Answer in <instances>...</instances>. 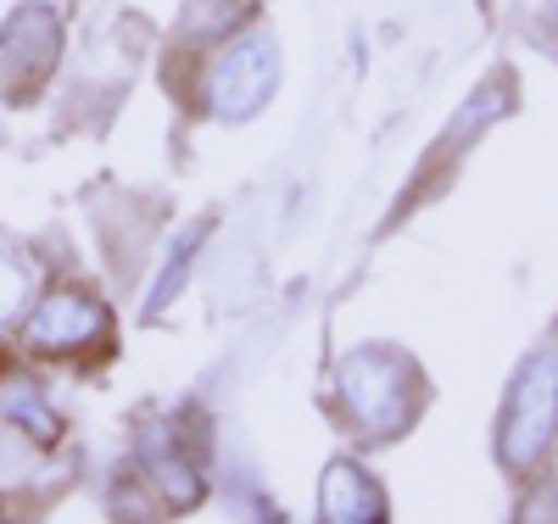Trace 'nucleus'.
Returning <instances> with one entry per match:
<instances>
[{
    "instance_id": "obj_1",
    "label": "nucleus",
    "mask_w": 558,
    "mask_h": 524,
    "mask_svg": "<svg viewBox=\"0 0 558 524\" xmlns=\"http://www.w3.org/2000/svg\"><path fill=\"white\" fill-rule=\"evenodd\" d=\"M341 402L352 424H363L368 436H391L397 424H408L413 407V368L408 357L386 346H363L341 363Z\"/></svg>"
},
{
    "instance_id": "obj_2",
    "label": "nucleus",
    "mask_w": 558,
    "mask_h": 524,
    "mask_svg": "<svg viewBox=\"0 0 558 524\" xmlns=\"http://www.w3.org/2000/svg\"><path fill=\"white\" fill-rule=\"evenodd\" d=\"M558 430V346L536 352L520 379H514V391H508V413H502V463L508 468H531L547 441Z\"/></svg>"
},
{
    "instance_id": "obj_3",
    "label": "nucleus",
    "mask_w": 558,
    "mask_h": 524,
    "mask_svg": "<svg viewBox=\"0 0 558 524\" xmlns=\"http://www.w3.org/2000/svg\"><path fill=\"white\" fill-rule=\"evenodd\" d=\"M279 84V57H274V39L268 34H246L241 45L213 62L207 73V107L223 118V123H246Z\"/></svg>"
},
{
    "instance_id": "obj_4",
    "label": "nucleus",
    "mask_w": 558,
    "mask_h": 524,
    "mask_svg": "<svg viewBox=\"0 0 558 524\" xmlns=\"http://www.w3.org/2000/svg\"><path fill=\"white\" fill-rule=\"evenodd\" d=\"M62 51V23L51 7H17L12 23L0 28V78L12 95H28L45 73L57 68Z\"/></svg>"
},
{
    "instance_id": "obj_5",
    "label": "nucleus",
    "mask_w": 558,
    "mask_h": 524,
    "mask_svg": "<svg viewBox=\"0 0 558 524\" xmlns=\"http://www.w3.org/2000/svg\"><path fill=\"white\" fill-rule=\"evenodd\" d=\"M107 329V313L101 302H89V296H73V291H57V296H45L28 318V341L39 352H78L89 346Z\"/></svg>"
},
{
    "instance_id": "obj_6",
    "label": "nucleus",
    "mask_w": 558,
    "mask_h": 524,
    "mask_svg": "<svg viewBox=\"0 0 558 524\" xmlns=\"http://www.w3.org/2000/svg\"><path fill=\"white\" fill-rule=\"evenodd\" d=\"M318 513L330 524H357V519H386V491L368 480L357 463H330L318 486Z\"/></svg>"
},
{
    "instance_id": "obj_7",
    "label": "nucleus",
    "mask_w": 558,
    "mask_h": 524,
    "mask_svg": "<svg viewBox=\"0 0 558 524\" xmlns=\"http://www.w3.org/2000/svg\"><path fill=\"white\" fill-rule=\"evenodd\" d=\"M146 458H151V474H157V486H162V497H168V502H179V508L202 502V480H196V468L184 463V452L168 441V430H151V436H146Z\"/></svg>"
},
{
    "instance_id": "obj_8",
    "label": "nucleus",
    "mask_w": 558,
    "mask_h": 524,
    "mask_svg": "<svg viewBox=\"0 0 558 524\" xmlns=\"http://www.w3.org/2000/svg\"><path fill=\"white\" fill-rule=\"evenodd\" d=\"M235 23H241V0H191V12H184V34L191 39H213Z\"/></svg>"
},
{
    "instance_id": "obj_9",
    "label": "nucleus",
    "mask_w": 558,
    "mask_h": 524,
    "mask_svg": "<svg viewBox=\"0 0 558 524\" xmlns=\"http://www.w3.org/2000/svg\"><path fill=\"white\" fill-rule=\"evenodd\" d=\"M196 234H202V223L179 234V246H173V257H168V268H162V279H157V291H151L146 313H162V302L179 291V273H184V263H191V252H196Z\"/></svg>"
},
{
    "instance_id": "obj_10",
    "label": "nucleus",
    "mask_w": 558,
    "mask_h": 524,
    "mask_svg": "<svg viewBox=\"0 0 558 524\" xmlns=\"http://www.w3.org/2000/svg\"><path fill=\"white\" fill-rule=\"evenodd\" d=\"M28 296V268L12 246H0V318H12Z\"/></svg>"
},
{
    "instance_id": "obj_11",
    "label": "nucleus",
    "mask_w": 558,
    "mask_h": 524,
    "mask_svg": "<svg viewBox=\"0 0 558 524\" xmlns=\"http://www.w3.org/2000/svg\"><path fill=\"white\" fill-rule=\"evenodd\" d=\"M7 407L17 413V424H23L28 436H39V441H51V436H57V418H51V407H39L28 386H12V391H7Z\"/></svg>"
}]
</instances>
